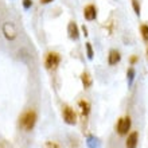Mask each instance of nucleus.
<instances>
[{
  "label": "nucleus",
  "instance_id": "5",
  "mask_svg": "<svg viewBox=\"0 0 148 148\" xmlns=\"http://www.w3.org/2000/svg\"><path fill=\"white\" fill-rule=\"evenodd\" d=\"M129 128H131V117H123V119L119 120V123H117V132H119V135H121V136L127 135Z\"/></svg>",
  "mask_w": 148,
  "mask_h": 148
},
{
  "label": "nucleus",
  "instance_id": "11",
  "mask_svg": "<svg viewBox=\"0 0 148 148\" xmlns=\"http://www.w3.org/2000/svg\"><path fill=\"white\" fill-rule=\"evenodd\" d=\"M81 81H82V85H84V88L85 89H89L90 86H92V77H90L89 73H82L81 75Z\"/></svg>",
  "mask_w": 148,
  "mask_h": 148
},
{
  "label": "nucleus",
  "instance_id": "20",
  "mask_svg": "<svg viewBox=\"0 0 148 148\" xmlns=\"http://www.w3.org/2000/svg\"><path fill=\"white\" fill-rule=\"evenodd\" d=\"M51 1H54V0H40L42 4H49V3H51Z\"/></svg>",
  "mask_w": 148,
  "mask_h": 148
},
{
  "label": "nucleus",
  "instance_id": "18",
  "mask_svg": "<svg viewBox=\"0 0 148 148\" xmlns=\"http://www.w3.org/2000/svg\"><path fill=\"white\" fill-rule=\"evenodd\" d=\"M45 148H59V145L57 143H53V141H47L45 144Z\"/></svg>",
  "mask_w": 148,
  "mask_h": 148
},
{
  "label": "nucleus",
  "instance_id": "2",
  "mask_svg": "<svg viewBox=\"0 0 148 148\" xmlns=\"http://www.w3.org/2000/svg\"><path fill=\"white\" fill-rule=\"evenodd\" d=\"M1 31H3V35L4 38L12 42V40H15L18 38V30H16L15 24L12 23V22H4L3 23V27H1Z\"/></svg>",
  "mask_w": 148,
  "mask_h": 148
},
{
  "label": "nucleus",
  "instance_id": "14",
  "mask_svg": "<svg viewBox=\"0 0 148 148\" xmlns=\"http://www.w3.org/2000/svg\"><path fill=\"white\" fill-rule=\"evenodd\" d=\"M140 31H141V36H143V39L148 42V26L147 24H143V26H141Z\"/></svg>",
  "mask_w": 148,
  "mask_h": 148
},
{
  "label": "nucleus",
  "instance_id": "13",
  "mask_svg": "<svg viewBox=\"0 0 148 148\" xmlns=\"http://www.w3.org/2000/svg\"><path fill=\"white\" fill-rule=\"evenodd\" d=\"M135 75H136V71L133 67H129L128 71H127V81H128V86H132L133 79H135Z\"/></svg>",
  "mask_w": 148,
  "mask_h": 148
},
{
  "label": "nucleus",
  "instance_id": "1",
  "mask_svg": "<svg viewBox=\"0 0 148 148\" xmlns=\"http://www.w3.org/2000/svg\"><path fill=\"white\" fill-rule=\"evenodd\" d=\"M19 124L20 127L24 129V131H31L36 124V113L35 110H27L24 112L22 116H20V120H19Z\"/></svg>",
  "mask_w": 148,
  "mask_h": 148
},
{
  "label": "nucleus",
  "instance_id": "7",
  "mask_svg": "<svg viewBox=\"0 0 148 148\" xmlns=\"http://www.w3.org/2000/svg\"><path fill=\"white\" fill-rule=\"evenodd\" d=\"M67 34H69V38L73 39V40H77L79 38V30H78L77 24L70 22L69 23V27H67Z\"/></svg>",
  "mask_w": 148,
  "mask_h": 148
},
{
  "label": "nucleus",
  "instance_id": "17",
  "mask_svg": "<svg viewBox=\"0 0 148 148\" xmlns=\"http://www.w3.org/2000/svg\"><path fill=\"white\" fill-rule=\"evenodd\" d=\"M32 5V1L31 0H23V8L24 10H30Z\"/></svg>",
  "mask_w": 148,
  "mask_h": 148
},
{
  "label": "nucleus",
  "instance_id": "10",
  "mask_svg": "<svg viewBox=\"0 0 148 148\" xmlns=\"http://www.w3.org/2000/svg\"><path fill=\"white\" fill-rule=\"evenodd\" d=\"M86 145H88V148H100L101 141H100V139L96 136H89L88 140H86Z\"/></svg>",
  "mask_w": 148,
  "mask_h": 148
},
{
  "label": "nucleus",
  "instance_id": "16",
  "mask_svg": "<svg viewBox=\"0 0 148 148\" xmlns=\"http://www.w3.org/2000/svg\"><path fill=\"white\" fill-rule=\"evenodd\" d=\"M85 47H86V54H88V58L89 59H93V49H92V45L90 43H86L85 45Z\"/></svg>",
  "mask_w": 148,
  "mask_h": 148
},
{
  "label": "nucleus",
  "instance_id": "9",
  "mask_svg": "<svg viewBox=\"0 0 148 148\" xmlns=\"http://www.w3.org/2000/svg\"><path fill=\"white\" fill-rule=\"evenodd\" d=\"M137 141H139V135L137 132H132L127 139V148H136L137 147Z\"/></svg>",
  "mask_w": 148,
  "mask_h": 148
},
{
  "label": "nucleus",
  "instance_id": "15",
  "mask_svg": "<svg viewBox=\"0 0 148 148\" xmlns=\"http://www.w3.org/2000/svg\"><path fill=\"white\" fill-rule=\"evenodd\" d=\"M132 7L133 11L137 16H140V4H139V0H132Z\"/></svg>",
  "mask_w": 148,
  "mask_h": 148
},
{
  "label": "nucleus",
  "instance_id": "6",
  "mask_svg": "<svg viewBox=\"0 0 148 148\" xmlns=\"http://www.w3.org/2000/svg\"><path fill=\"white\" fill-rule=\"evenodd\" d=\"M84 16L86 20H94L97 18V8L94 7L93 4H89L84 8Z\"/></svg>",
  "mask_w": 148,
  "mask_h": 148
},
{
  "label": "nucleus",
  "instance_id": "3",
  "mask_svg": "<svg viewBox=\"0 0 148 148\" xmlns=\"http://www.w3.org/2000/svg\"><path fill=\"white\" fill-rule=\"evenodd\" d=\"M61 63V55L58 53H54V51H51L49 54L46 55V61H45V65H46L47 69H50V70H54L58 67V65Z\"/></svg>",
  "mask_w": 148,
  "mask_h": 148
},
{
  "label": "nucleus",
  "instance_id": "4",
  "mask_svg": "<svg viewBox=\"0 0 148 148\" xmlns=\"http://www.w3.org/2000/svg\"><path fill=\"white\" fill-rule=\"evenodd\" d=\"M62 114H63V120H65L66 124H69V125L77 124V114H75V112L71 109L70 106H65Z\"/></svg>",
  "mask_w": 148,
  "mask_h": 148
},
{
  "label": "nucleus",
  "instance_id": "12",
  "mask_svg": "<svg viewBox=\"0 0 148 148\" xmlns=\"http://www.w3.org/2000/svg\"><path fill=\"white\" fill-rule=\"evenodd\" d=\"M78 105H79V108H81V113L82 116H88L90 112V104L88 101H85V100H82V101L78 102Z\"/></svg>",
  "mask_w": 148,
  "mask_h": 148
},
{
  "label": "nucleus",
  "instance_id": "19",
  "mask_svg": "<svg viewBox=\"0 0 148 148\" xmlns=\"http://www.w3.org/2000/svg\"><path fill=\"white\" fill-rule=\"evenodd\" d=\"M136 62H137V57H132V58H131V63H132V65H135Z\"/></svg>",
  "mask_w": 148,
  "mask_h": 148
},
{
  "label": "nucleus",
  "instance_id": "8",
  "mask_svg": "<svg viewBox=\"0 0 148 148\" xmlns=\"http://www.w3.org/2000/svg\"><path fill=\"white\" fill-rule=\"evenodd\" d=\"M120 59H121V55L117 50H110L109 51V55H108V63H109L110 66L119 63L120 62Z\"/></svg>",
  "mask_w": 148,
  "mask_h": 148
},
{
  "label": "nucleus",
  "instance_id": "21",
  "mask_svg": "<svg viewBox=\"0 0 148 148\" xmlns=\"http://www.w3.org/2000/svg\"><path fill=\"white\" fill-rule=\"evenodd\" d=\"M0 148H4V147H3V144H1V143H0Z\"/></svg>",
  "mask_w": 148,
  "mask_h": 148
}]
</instances>
